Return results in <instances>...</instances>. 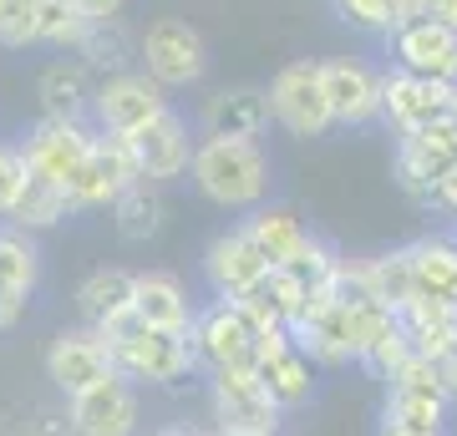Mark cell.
Returning a JSON list of instances; mask_svg holds the SVG:
<instances>
[{
  "instance_id": "cell-1",
  "label": "cell",
  "mask_w": 457,
  "mask_h": 436,
  "mask_svg": "<svg viewBox=\"0 0 457 436\" xmlns=\"http://www.w3.org/2000/svg\"><path fill=\"white\" fill-rule=\"evenodd\" d=\"M188 183L219 213H254L260 203H270L275 168H270V152L260 143H245V137H204L198 132L194 162H188Z\"/></svg>"
},
{
  "instance_id": "cell-2",
  "label": "cell",
  "mask_w": 457,
  "mask_h": 436,
  "mask_svg": "<svg viewBox=\"0 0 457 436\" xmlns=\"http://www.w3.org/2000/svg\"><path fill=\"white\" fill-rule=\"evenodd\" d=\"M102 335L112 345V366L117 375H128L132 386H183L188 375H198L194 345L179 330H158V325L122 315V320L102 325Z\"/></svg>"
},
{
  "instance_id": "cell-3",
  "label": "cell",
  "mask_w": 457,
  "mask_h": 436,
  "mask_svg": "<svg viewBox=\"0 0 457 436\" xmlns=\"http://www.w3.org/2000/svg\"><path fill=\"white\" fill-rule=\"evenodd\" d=\"M209 416H213V432H224V436H279L285 432V411L264 391L254 366L209 371Z\"/></svg>"
},
{
  "instance_id": "cell-4",
  "label": "cell",
  "mask_w": 457,
  "mask_h": 436,
  "mask_svg": "<svg viewBox=\"0 0 457 436\" xmlns=\"http://www.w3.org/2000/svg\"><path fill=\"white\" fill-rule=\"evenodd\" d=\"M137 66L163 92H188V86L209 77V41L183 16H158L137 36Z\"/></svg>"
},
{
  "instance_id": "cell-5",
  "label": "cell",
  "mask_w": 457,
  "mask_h": 436,
  "mask_svg": "<svg viewBox=\"0 0 457 436\" xmlns=\"http://www.w3.org/2000/svg\"><path fill=\"white\" fill-rule=\"evenodd\" d=\"M264 97H270V117H275V128H285L290 137H326V132H336L320 62L279 66L275 77H270V86H264Z\"/></svg>"
},
{
  "instance_id": "cell-6",
  "label": "cell",
  "mask_w": 457,
  "mask_h": 436,
  "mask_svg": "<svg viewBox=\"0 0 457 436\" xmlns=\"http://www.w3.org/2000/svg\"><path fill=\"white\" fill-rule=\"evenodd\" d=\"M92 147H97V122L92 117H41L21 137V152H26L31 178H46L56 188H71L77 183V173L92 158Z\"/></svg>"
},
{
  "instance_id": "cell-7",
  "label": "cell",
  "mask_w": 457,
  "mask_h": 436,
  "mask_svg": "<svg viewBox=\"0 0 457 436\" xmlns=\"http://www.w3.org/2000/svg\"><path fill=\"white\" fill-rule=\"evenodd\" d=\"M254 340L260 325L239 300H219L198 305L194 325H188V345H194L198 371H224V366H249L254 360Z\"/></svg>"
},
{
  "instance_id": "cell-8",
  "label": "cell",
  "mask_w": 457,
  "mask_h": 436,
  "mask_svg": "<svg viewBox=\"0 0 457 436\" xmlns=\"http://www.w3.org/2000/svg\"><path fill=\"white\" fill-rule=\"evenodd\" d=\"M447 411H453V401L442 396L432 360L407 356L392 371V381H386L381 426H402V432H447Z\"/></svg>"
},
{
  "instance_id": "cell-9",
  "label": "cell",
  "mask_w": 457,
  "mask_h": 436,
  "mask_svg": "<svg viewBox=\"0 0 457 436\" xmlns=\"http://www.w3.org/2000/svg\"><path fill=\"white\" fill-rule=\"evenodd\" d=\"M173 102L158 81L147 77L143 66H128V71H112V77H102L92 86V122L97 132H117V137H132V132L153 122L158 112H168Z\"/></svg>"
},
{
  "instance_id": "cell-10",
  "label": "cell",
  "mask_w": 457,
  "mask_h": 436,
  "mask_svg": "<svg viewBox=\"0 0 457 436\" xmlns=\"http://www.w3.org/2000/svg\"><path fill=\"white\" fill-rule=\"evenodd\" d=\"M447 168H457V112L432 122V128H422V132H411V137H396L392 178L417 209H427V193H432V183Z\"/></svg>"
},
{
  "instance_id": "cell-11",
  "label": "cell",
  "mask_w": 457,
  "mask_h": 436,
  "mask_svg": "<svg viewBox=\"0 0 457 436\" xmlns=\"http://www.w3.org/2000/svg\"><path fill=\"white\" fill-rule=\"evenodd\" d=\"M249 366L264 381V391L279 401V411H300V406L315 401V371L320 366L300 350V340L290 330H260Z\"/></svg>"
},
{
  "instance_id": "cell-12",
  "label": "cell",
  "mask_w": 457,
  "mask_h": 436,
  "mask_svg": "<svg viewBox=\"0 0 457 436\" xmlns=\"http://www.w3.org/2000/svg\"><path fill=\"white\" fill-rule=\"evenodd\" d=\"M453 86L432 77H411V71H381V128H392L396 137H411V132L432 128L442 117H453Z\"/></svg>"
},
{
  "instance_id": "cell-13",
  "label": "cell",
  "mask_w": 457,
  "mask_h": 436,
  "mask_svg": "<svg viewBox=\"0 0 457 436\" xmlns=\"http://www.w3.org/2000/svg\"><path fill=\"white\" fill-rule=\"evenodd\" d=\"M66 421L77 436H137L143 426V396L128 375H102L97 386L77 391L66 401Z\"/></svg>"
},
{
  "instance_id": "cell-14",
  "label": "cell",
  "mask_w": 457,
  "mask_h": 436,
  "mask_svg": "<svg viewBox=\"0 0 457 436\" xmlns=\"http://www.w3.org/2000/svg\"><path fill=\"white\" fill-rule=\"evenodd\" d=\"M132 183H143V168H137L132 143H128V137H117V132H97V147H92L87 168L77 173V183L66 188V198H71V209H77V213L112 209Z\"/></svg>"
},
{
  "instance_id": "cell-15",
  "label": "cell",
  "mask_w": 457,
  "mask_h": 436,
  "mask_svg": "<svg viewBox=\"0 0 457 436\" xmlns=\"http://www.w3.org/2000/svg\"><path fill=\"white\" fill-rule=\"evenodd\" d=\"M270 269H275V264L264 259V249L254 243V234H249L245 224L219 228L209 239V249H204V279H209V290L219 294V300H245Z\"/></svg>"
},
{
  "instance_id": "cell-16",
  "label": "cell",
  "mask_w": 457,
  "mask_h": 436,
  "mask_svg": "<svg viewBox=\"0 0 457 436\" xmlns=\"http://www.w3.org/2000/svg\"><path fill=\"white\" fill-rule=\"evenodd\" d=\"M132 152H137V168H143V183H158V188H168V183L188 178V162H194V147H198V132L183 122V112H158L153 122H143V128L128 137Z\"/></svg>"
},
{
  "instance_id": "cell-17",
  "label": "cell",
  "mask_w": 457,
  "mask_h": 436,
  "mask_svg": "<svg viewBox=\"0 0 457 436\" xmlns=\"http://www.w3.org/2000/svg\"><path fill=\"white\" fill-rule=\"evenodd\" d=\"M112 345L102 330L92 325H77V330H62V335L46 345V381L62 391L66 401L77 396V391L97 386L102 375H112Z\"/></svg>"
},
{
  "instance_id": "cell-18",
  "label": "cell",
  "mask_w": 457,
  "mask_h": 436,
  "mask_svg": "<svg viewBox=\"0 0 457 436\" xmlns=\"http://www.w3.org/2000/svg\"><path fill=\"white\" fill-rule=\"evenodd\" d=\"M326 71V97H330V117L336 128H376L381 122V71L361 56H330L320 62Z\"/></svg>"
},
{
  "instance_id": "cell-19",
  "label": "cell",
  "mask_w": 457,
  "mask_h": 436,
  "mask_svg": "<svg viewBox=\"0 0 457 436\" xmlns=\"http://www.w3.org/2000/svg\"><path fill=\"white\" fill-rule=\"evenodd\" d=\"M36 290H41V243L36 234L0 224V330H16L31 315Z\"/></svg>"
},
{
  "instance_id": "cell-20",
  "label": "cell",
  "mask_w": 457,
  "mask_h": 436,
  "mask_svg": "<svg viewBox=\"0 0 457 436\" xmlns=\"http://www.w3.org/2000/svg\"><path fill=\"white\" fill-rule=\"evenodd\" d=\"M386 56H392L396 71H411V77H432V81H447L457 62V36L437 21H402L392 36H386Z\"/></svg>"
},
{
  "instance_id": "cell-21",
  "label": "cell",
  "mask_w": 457,
  "mask_h": 436,
  "mask_svg": "<svg viewBox=\"0 0 457 436\" xmlns=\"http://www.w3.org/2000/svg\"><path fill=\"white\" fill-rule=\"evenodd\" d=\"M270 122L275 117H270L264 86H224V92H209L204 107H198V132L204 137H245V143H260Z\"/></svg>"
},
{
  "instance_id": "cell-22",
  "label": "cell",
  "mask_w": 457,
  "mask_h": 436,
  "mask_svg": "<svg viewBox=\"0 0 457 436\" xmlns=\"http://www.w3.org/2000/svg\"><path fill=\"white\" fill-rule=\"evenodd\" d=\"M295 340H300V350L320 366V371H341V366H351V309L336 300V294H326V300H315L311 309H305V320L290 330Z\"/></svg>"
},
{
  "instance_id": "cell-23",
  "label": "cell",
  "mask_w": 457,
  "mask_h": 436,
  "mask_svg": "<svg viewBox=\"0 0 457 436\" xmlns=\"http://www.w3.org/2000/svg\"><path fill=\"white\" fill-rule=\"evenodd\" d=\"M132 315L147 325H158V330H179L188 335V325H194L198 305L188 284L179 275H168V269H143V275L132 279Z\"/></svg>"
},
{
  "instance_id": "cell-24",
  "label": "cell",
  "mask_w": 457,
  "mask_h": 436,
  "mask_svg": "<svg viewBox=\"0 0 457 436\" xmlns=\"http://www.w3.org/2000/svg\"><path fill=\"white\" fill-rule=\"evenodd\" d=\"M92 86H97V77L77 56H56L36 71V107H41V117H87Z\"/></svg>"
},
{
  "instance_id": "cell-25",
  "label": "cell",
  "mask_w": 457,
  "mask_h": 436,
  "mask_svg": "<svg viewBox=\"0 0 457 436\" xmlns=\"http://www.w3.org/2000/svg\"><path fill=\"white\" fill-rule=\"evenodd\" d=\"M132 269H117V264H102V269H92V275L77 284V315H82V325H92V330H102V325L122 320L132 309Z\"/></svg>"
},
{
  "instance_id": "cell-26",
  "label": "cell",
  "mask_w": 457,
  "mask_h": 436,
  "mask_svg": "<svg viewBox=\"0 0 457 436\" xmlns=\"http://www.w3.org/2000/svg\"><path fill=\"white\" fill-rule=\"evenodd\" d=\"M239 224L254 234V243L264 249V259H270L275 269H279V264H290L295 254H305L311 239H315L311 228H305V218H300L295 209H279V203H260V209L245 213Z\"/></svg>"
},
{
  "instance_id": "cell-27",
  "label": "cell",
  "mask_w": 457,
  "mask_h": 436,
  "mask_svg": "<svg viewBox=\"0 0 457 436\" xmlns=\"http://www.w3.org/2000/svg\"><path fill=\"white\" fill-rule=\"evenodd\" d=\"M168 224V203L158 183H132L128 193L112 203V228L122 243H153Z\"/></svg>"
},
{
  "instance_id": "cell-28",
  "label": "cell",
  "mask_w": 457,
  "mask_h": 436,
  "mask_svg": "<svg viewBox=\"0 0 457 436\" xmlns=\"http://www.w3.org/2000/svg\"><path fill=\"white\" fill-rule=\"evenodd\" d=\"M407 254H411V275H417V300L447 305V290H453L457 275V239L453 234H422V239L407 243Z\"/></svg>"
},
{
  "instance_id": "cell-29",
  "label": "cell",
  "mask_w": 457,
  "mask_h": 436,
  "mask_svg": "<svg viewBox=\"0 0 457 436\" xmlns=\"http://www.w3.org/2000/svg\"><path fill=\"white\" fill-rule=\"evenodd\" d=\"M71 213L77 209H71L66 188H56V183H46V178H26V188H21L16 209H11L5 224L21 228V234H46V228H62Z\"/></svg>"
},
{
  "instance_id": "cell-30",
  "label": "cell",
  "mask_w": 457,
  "mask_h": 436,
  "mask_svg": "<svg viewBox=\"0 0 457 436\" xmlns=\"http://www.w3.org/2000/svg\"><path fill=\"white\" fill-rule=\"evenodd\" d=\"M77 62L92 71V77H112V71H128V66H137V41L128 36V26L122 21H102V26H92L87 31V41L77 46Z\"/></svg>"
},
{
  "instance_id": "cell-31",
  "label": "cell",
  "mask_w": 457,
  "mask_h": 436,
  "mask_svg": "<svg viewBox=\"0 0 457 436\" xmlns=\"http://www.w3.org/2000/svg\"><path fill=\"white\" fill-rule=\"evenodd\" d=\"M97 21H87V11L77 0H41V16H36V46L62 51V56H77V46L87 41Z\"/></svg>"
},
{
  "instance_id": "cell-32",
  "label": "cell",
  "mask_w": 457,
  "mask_h": 436,
  "mask_svg": "<svg viewBox=\"0 0 457 436\" xmlns=\"http://www.w3.org/2000/svg\"><path fill=\"white\" fill-rule=\"evenodd\" d=\"M366 269H371V290H376V300L386 309H402L417 300V275H411V254L407 249H386V254H376V259H366Z\"/></svg>"
},
{
  "instance_id": "cell-33",
  "label": "cell",
  "mask_w": 457,
  "mask_h": 436,
  "mask_svg": "<svg viewBox=\"0 0 457 436\" xmlns=\"http://www.w3.org/2000/svg\"><path fill=\"white\" fill-rule=\"evenodd\" d=\"M330 11L341 26H351L356 36H376L386 41L396 31V5L392 0H330Z\"/></svg>"
},
{
  "instance_id": "cell-34",
  "label": "cell",
  "mask_w": 457,
  "mask_h": 436,
  "mask_svg": "<svg viewBox=\"0 0 457 436\" xmlns=\"http://www.w3.org/2000/svg\"><path fill=\"white\" fill-rule=\"evenodd\" d=\"M36 16H41V0H0V46L31 51L36 46Z\"/></svg>"
},
{
  "instance_id": "cell-35",
  "label": "cell",
  "mask_w": 457,
  "mask_h": 436,
  "mask_svg": "<svg viewBox=\"0 0 457 436\" xmlns=\"http://www.w3.org/2000/svg\"><path fill=\"white\" fill-rule=\"evenodd\" d=\"M26 178H31V168H26L21 143H0V224L11 218V209H16V198H21V188H26Z\"/></svg>"
},
{
  "instance_id": "cell-36",
  "label": "cell",
  "mask_w": 457,
  "mask_h": 436,
  "mask_svg": "<svg viewBox=\"0 0 457 436\" xmlns=\"http://www.w3.org/2000/svg\"><path fill=\"white\" fill-rule=\"evenodd\" d=\"M392 5H396V26L427 16V21H437V26H447V31L457 36V0H392Z\"/></svg>"
},
{
  "instance_id": "cell-37",
  "label": "cell",
  "mask_w": 457,
  "mask_h": 436,
  "mask_svg": "<svg viewBox=\"0 0 457 436\" xmlns=\"http://www.w3.org/2000/svg\"><path fill=\"white\" fill-rule=\"evenodd\" d=\"M427 209L442 213V218H457V168H447V173L432 183V193H427Z\"/></svg>"
},
{
  "instance_id": "cell-38",
  "label": "cell",
  "mask_w": 457,
  "mask_h": 436,
  "mask_svg": "<svg viewBox=\"0 0 457 436\" xmlns=\"http://www.w3.org/2000/svg\"><path fill=\"white\" fill-rule=\"evenodd\" d=\"M432 371H437V386H442V396L457 406V350H447V356H437L432 360Z\"/></svg>"
},
{
  "instance_id": "cell-39",
  "label": "cell",
  "mask_w": 457,
  "mask_h": 436,
  "mask_svg": "<svg viewBox=\"0 0 457 436\" xmlns=\"http://www.w3.org/2000/svg\"><path fill=\"white\" fill-rule=\"evenodd\" d=\"M77 5H82L87 11V21H122V11H128V0H77Z\"/></svg>"
},
{
  "instance_id": "cell-40",
  "label": "cell",
  "mask_w": 457,
  "mask_h": 436,
  "mask_svg": "<svg viewBox=\"0 0 457 436\" xmlns=\"http://www.w3.org/2000/svg\"><path fill=\"white\" fill-rule=\"evenodd\" d=\"M376 436H447V432H402V426H381Z\"/></svg>"
},
{
  "instance_id": "cell-41",
  "label": "cell",
  "mask_w": 457,
  "mask_h": 436,
  "mask_svg": "<svg viewBox=\"0 0 457 436\" xmlns=\"http://www.w3.org/2000/svg\"><path fill=\"white\" fill-rule=\"evenodd\" d=\"M153 436H204V432H194V426H163V432H153Z\"/></svg>"
},
{
  "instance_id": "cell-42",
  "label": "cell",
  "mask_w": 457,
  "mask_h": 436,
  "mask_svg": "<svg viewBox=\"0 0 457 436\" xmlns=\"http://www.w3.org/2000/svg\"><path fill=\"white\" fill-rule=\"evenodd\" d=\"M447 350H457V309L447 315Z\"/></svg>"
},
{
  "instance_id": "cell-43",
  "label": "cell",
  "mask_w": 457,
  "mask_h": 436,
  "mask_svg": "<svg viewBox=\"0 0 457 436\" xmlns=\"http://www.w3.org/2000/svg\"><path fill=\"white\" fill-rule=\"evenodd\" d=\"M447 305L457 309V275H453V290H447Z\"/></svg>"
},
{
  "instance_id": "cell-44",
  "label": "cell",
  "mask_w": 457,
  "mask_h": 436,
  "mask_svg": "<svg viewBox=\"0 0 457 436\" xmlns=\"http://www.w3.org/2000/svg\"><path fill=\"white\" fill-rule=\"evenodd\" d=\"M453 239H457V218H453Z\"/></svg>"
},
{
  "instance_id": "cell-45",
  "label": "cell",
  "mask_w": 457,
  "mask_h": 436,
  "mask_svg": "<svg viewBox=\"0 0 457 436\" xmlns=\"http://www.w3.org/2000/svg\"><path fill=\"white\" fill-rule=\"evenodd\" d=\"M204 436H224V432H204Z\"/></svg>"
},
{
  "instance_id": "cell-46",
  "label": "cell",
  "mask_w": 457,
  "mask_h": 436,
  "mask_svg": "<svg viewBox=\"0 0 457 436\" xmlns=\"http://www.w3.org/2000/svg\"><path fill=\"white\" fill-rule=\"evenodd\" d=\"M453 102H457V92H453Z\"/></svg>"
}]
</instances>
